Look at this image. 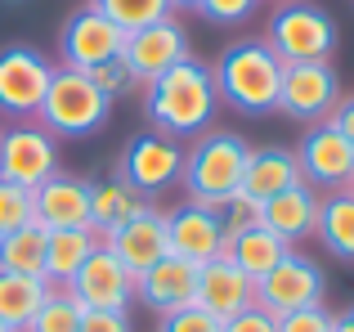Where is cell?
I'll use <instances>...</instances> for the list:
<instances>
[{
  "mask_svg": "<svg viewBox=\"0 0 354 332\" xmlns=\"http://www.w3.org/2000/svg\"><path fill=\"white\" fill-rule=\"evenodd\" d=\"M216 108H220L216 77H211V68L202 59H193V54L144 86L148 122H153V131L171 135V140H198L202 131H211Z\"/></svg>",
  "mask_w": 354,
  "mask_h": 332,
  "instance_id": "6da1fadb",
  "label": "cell"
},
{
  "mask_svg": "<svg viewBox=\"0 0 354 332\" xmlns=\"http://www.w3.org/2000/svg\"><path fill=\"white\" fill-rule=\"evenodd\" d=\"M220 104L242 117L278 113V86H283V59L265 41H234L211 68Z\"/></svg>",
  "mask_w": 354,
  "mask_h": 332,
  "instance_id": "7a4b0ae2",
  "label": "cell"
},
{
  "mask_svg": "<svg viewBox=\"0 0 354 332\" xmlns=\"http://www.w3.org/2000/svg\"><path fill=\"white\" fill-rule=\"evenodd\" d=\"M113 99L90 81V72L81 68H54L50 90H45L36 122L54 135V140H90L108 126Z\"/></svg>",
  "mask_w": 354,
  "mask_h": 332,
  "instance_id": "3957f363",
  "label": "cell"
},
{
  "mask_svg": "<svg viewBox=\"0 0 354 332\" xmlns=\"http://www.w3.org/2000/svg\"><path fill=\"white\" fill-rule=\"evenodd\" d=\"M247 140L234 131H202L193 149L184 153V175L180 184L189 189V202L198 207H220L242 189V171H247Z\"/></svg>",
  "mask_w": 354,
  "mask_h": 332,
  "instance_id": "277c9868",
  "label": "cell"
},
{
  "mask_svg": "<svg viewBox=\"0 0 354 332\" xmlns=\"http://www.w3.org/2000/svg\"><path fill=\"white\" fill-rule=\"evenodd\" d=\"M265 45L283 63H328L337 50V23L314 0H283L269 14Z\"/></svg>",
  "mask_w": 354,
  "mask_h": 332,
  "instance_id": "5b68a950",
  "label": "cell"
},
{
  "mask_svg": "<svg viewBox=\"0 0 354 332\" xmlns=\"http://www.w3.org/2000/svg\"><path fill=\"white\" fill-rule=\"evenodd\" d=\"M117 175L130 184V189H139L144 198L166 193L171 184H180V175H184L180 140H171V135H162V131L130 135L126 149H121V158H117Z\"/></svg>",
  "mask_w": 354,
  "mask_h": 332,
  "instance_id": "8992f818",
  "label": "cell"
},
{
  "mask_svg": "<svg viewBox=\"0 0 354 332\" xmlns=\"http://www.w3.org/2000/svg\"><path fill=\"white\" fill-rule=\"evenodd\" d=\"M50 175H59V140L36 117L0 131V180H14L23 189H41Z\"/></svg>",
  "mask_w": 354,
  "mask_h": 332,
  "instance_id": "52a82bcc",
  "label": "cell"
},
{
  "mask_svg": "<svg viewBox=\"0 0 354 332\" xmlns=\"http://www.w3.org/2000/svg\"><path fill=\"white\" fill-rule=\"evenodd\" d=\"M341 104V77L328 63H283V86H278V113L292 122L319 126Z\"/></svg>",
  "mask_w": 354,
  "mask_h": 332,
  "instance_id": "ba28073f",
  "label": "cell"
},
{
  "mask_svg": "<svg viewBox=\"0 0 354 332\" xmlns=\"http://www.w3.org/2000/svg\"><path fill=\"white\" fill-rule=\"evenodd\" d=\"M323 292H328V274L319 270V261L292 252L265 279H256V306L278 319V315H292V310H305V306H323Z\"/></svg>",
  "mask_w": 354,
  "mask_h": 332,
  "instance_id": "9c48e42d",
  "label": "cell"
},
{
  "mask_svg": "<svg viewBox=\"0 0 354 332\" xmlns=\"http://www.w3.org/2000/svg\"><path fill=\"white\" fill-rule=\"evenodd\" d=\"M54 63L45 59L32 45H5L0 50V113L14 117V122H27L36 117L45 90H50Z\"/></svg>",
  "mask_w": 354,
  "mask_h": 332,
  "instance_id": "30bf717a",
  "label": "cell"
},
{
  "mask_svg": "<svg viewBox=\"0 0 354 332\" xmlns=\"http://www.w3.org/2000/svg\"><path fill=\"white\" fill-rule=\"evenodd\" d=\"M292 153H296V166H301V180L310 184V189H328V193L350 189V180H354V144L341 140V131L332 122L310 126Z\"/></svg>",
  "mask_w": 354,
  "mask_h": 332,
  "instance_id": "8fae6325",
  "label": "cell"
},
{
  "mask_svg": "<svg viewBox=\"0 0 354 332\" xmlns=\"http://www.w3.org/2000/svg\"><path fill=\"white\" fill-rule=\"evenodd\" d=\"M68 288H72V297L81 301V310H117V315H130V306L139 301V279L108 252V247H99V252L81 265Z\"/></svg>",
  "mask_w": 354,
  "mask_h": 332,
  "instance_id": "7c38bea8",
  "label": "cell"
},
{
  "mask_svg": "<svg viewBox=\"0 0 354 332\" xmlns=\"http://www.w3.org/2000/svg\"><path fill=\"white\" fill-rule=\"evenodd\" d=\"M126 50V32L104 18L99 9H77V14L63 23L59 32V54H63V68H81V72H95L99 63L117 59Z\"/></svg>",
  "mask_w": 354,
  "mask_h": 332,
  "instance_id": "4fadbf2b",
  "label": "cell"
},
{
  "mask_svg": "<svg viewBox=\"0 0 354 332\" xmlns=\"http://www.w3.org/2000/svg\"><path fill=\"white\" fill-rule=\"evenodd\" d=\"M104 247L135 274V279L148 274L162 256H171V243H166V211H157V207L144 202L126 225H117L113 234H104Z\"/></svg>",
  "mask_w": 354,
  "mask_h": 332,
  "instance_id": "5bb4252c",
  "label": "cell"
},
{
  "mask_svg": "<svg viewBox=\"0 0 354 332\" xmlns=\"http://www.w3.org/2000/svg\"><path fill=\"white\" fill-rule=\"evenodd\" d=\"M121 59L130 63V72H135L139 86H148V81L162 77L166 68H175V63L189 59V32H184L175 18H162V23H153V27H139V32L126 36Z\"/></svg>",
  "mask_w": 354,
  "mask_h": 332,
  "instance_id": "9a60e30c",
  "label": "cell"
},
{
  "mask_svg": "<svg viewBox=\"0 0 354 332\" xmlns=\"http://www.w3.org/2000/svg\"><path fill=\"white\" fill-rule=\"evenodd\" d=\"M166 243H171V256L207 265V261H216V256H225V229H220V220H216L211 207L184 202V207L166 211Z\"/></svg>",
  "mask_w": 354,
  "mask_h": 332,
  "instance_id": "2e32d148",
  "label": "cell"
},
{
  "mask_svg": "<svg viewBox=\"0 0 354 332\" xmlns=\"http://www.w3.org/2000/svg\"><path fill=\"white\" fill-rule=\"evenodd\" d=\"M198 279H202V265L184 261V256H162L148 274H139V301L157 315L198 306Z\"/></svg>",
  "mask_w": 354,
  "mask_h": 332,
  "instance_id": "e0dca14e",
  "label": "cell"
},
{
  "mask_svg": "<svg viewBox=\"0 0 354 332\" xmlns=\"http://www.w3.org/2000/svg\"><path fill=\"white\" fill-rule=\"evenodd\" d=\"M36 193V225L41 229H86L90 225V180L59 171Z\"/></svg>",
  "mask_w": 354,
  "mask_h": 332,
  "instance_id": "ac0fdd59",
  "label": "cell"
},
{
  "mask_svg": "<svg viewBox=\"0 0 354 332\" xmlns=\"http://www.w3.org/2000/svg\"><path fill=\"white\" fill-rule=\"evenodd\" d=\"M319 189H310V184H292V189H283L278 198L260 202V225L269 229V234H278L287 247L292 243H305V238H314V229H319Z\"/></svg>",
  "mask_w": 354,
  "mask_h": 332,
  "instance_id": "d6986e66",
  "label": "cell"
},
{
  "mask_svg": "<svg viewBox=\"0 0 354 332\" xmlns=\"http://www.w3.org/2000/svg\"><path fill=\"white\" fill-rule=\"evenodd\" d=\"M256 301V283L247 279V274L238 270L229 256H216V261L202 265V279H198V306L207 310V315H216L220 324H229L234 315Z\"/></svg>",
  "mask_w": 354,
  "mask_h": 332,
  "instance_id": "ffe728a7",
  "label": "cell"
},
{
  "mask_svg": "<svg viewBox=\"0 0 354 332\" xmlns=\"http://www.w3.org/2000/svg\"><path fill=\"white\" fill-rule=\"evenodd\" d=\"M292 184H301V166H296L292 149H251L238 193H247L256 202H269L283 189H292Z\"/></svg>",
  "mask_w": 354,
  "mask_h": 332,
  "instance_id": "44dd1931",
  "label": "cell"
},
{
  "mask_svg": "<svg viewBox=\"0 0 354 332\" xmlns=\"http://www.w3.org/2000/svg\"><path fill=\"white\" fill-rule=\"evenodd\" d=\"M104 247L95 229H45V279L50 283H72L77 270Z\"/></svg>",
  "mask_w": 354,
  "mask_h": 332,
  "instance_id": "7402d4cb",
  "label": "cell"
},
{
  "mask_svg": "<svg viewBox=\"0 0 354 332\" xmlns=\"http://www.w3.org/2000/svg\"><path fill=\"white\" fill-rule=\"evenodd\" d=\"M144 193L130 189L121 175H108V180H95L90 184V229H95L99 238L113 234L117 225H126L130 216H135L139 207H144Z\"/></svg>",
  "mask_w": 354,
  "mask_h": 332,
  "instance_id": "603a6c76",
  "label": "cell"
},
{
  "mask_svg": "<svg viewBox=\"0 0 354 332\" xmlns=\"http://www.w3.org/2000/svg\"><path fill=\"white\" fill-rule=\"evenodd\" d=\"M225 256L238 265L242 274H247L251 283H256V279H265V274L274 270L283 256H292V247H287L278 234H269L265 225H251V229H242L234 243L225 247Z\"/></svg>",
  "mask_w": 354,
  "mask_h": 332,
  "instance_id": "cb8c5ba5",
  "label": "cell"
},
{
  "mask_svg": "<svg viewBox=\"0 0 354 332\" xmlns=\"http://www.w3.org/2000/svg\"><path fill=\"white\" fill-rule=\"evenodd\" d=\"M314 238L337 261H354V193L350 189H337L319 202V229H314Z\"/></svg>",
  "mask_w": 354,
  "mask_h": 332,
  "instance_id": "d4e9b609",
  "label": "cell"
},
{
  "mask_svg": "<svg viewBox=\"0 0 354 332\" xmlns=\"http://www.w3.org/2000/svg\"><path fill=\"white\" fill-rule=\"evenodd\" d=\"M50 297V279H27V274H0V324L23 332L41 301Z\"/></svg>",
  "mask_w": 354,
  "mask_h": 332,
  "instance_id": "484cf974",
  "label": "cell"
},
{
  "mask_svg": "<svg viewBox=\"0 0 354 332\" xmlns=\"http://www.w3.org/2000/svg\"><path fill=\"white\" fill-rule=\"evenodd\" d=\"M0 274H27V279H45V229L27 225L0 238Z\"/></svg>",
  "mask_w": 354,
  "mask_h": 332,
  "instance_id": "4316f807",
  "label": "cell"
},
{
  "mask_svg": "<svg viewBox=\"0 0 354 332\" xmlns=\"http://www.w3.org/2000/svg\"><path fill=\"white\" fill-rule=\"evenodd\" d=\"M81 301L72 297L68 283H50V297L41 301V310L32 315V324L23 332H81Z\"/></svg>",
  "mask_w": 354,
  "mask_h": 332,
  "instance_id": "83f0119b",
  "label": "cell"
},
{
  "mask_svg": "<svg viewBox=\"0 0 354 332\" xmlns=\"http://www.w3.org/2000/svg\"><path fill=\"white\" fill-rule=\"evenodd\" d=\"M90 9L113 18L126 36L139 32V27H153L162 18H171V0H90Z\"/></svg>",
  "mask_w": 354,
  "mask_h": 332,
  "instance_id": "f1b7e54d",
  "label": "cell"
},
{
  "mask_svg": "<svg viewBox=\"0 0 354 332\" xmlns=\"http://www.w3.org/2000/svg\"><path fill=\"white\" fill-rule=\"evenodd\" d=\"M36 225V193L14 180H0V238Z\"/></svg>",
  "mask_w": 354,
  "mask_h": 332,
  "instance_id": "f546056e",
  "label": "cell"
},
{
  "mask_svg": "<svg viewBox=\"0 0 354 332\" xmlns=\"http://www.w3.org/2000/svg\"><path fill=\"white\" fill-rule=\"evenodd\" d=\"M211 211H216L220 229H225V247L234 243L242 229L260 225V202H256V198H247V193H234V198H225L220 207H211Z\"/></svg>",
  "mask_w": 354,
  "mask_h": 332,
  "instance_id": "4dcf8cb0",
  "label": "cell"
},
{
  "mask_svg": "<svg viewBox=\"0 0 354 332\" xmlns=\"http://www.w3.org/2000/svg\"><path fill=\"white\" fill-rule=\"evenodd\" d=\"M90 81H95V86L104 90V95L113 99V104H117V99H130V95L139 90L135 72H130V63L121 59V54H117V59H108V63H99V68L90 72Z\"/></svg>",
  "mask_w": 354,
  "mask_h": 332,
  "instance_id": "1f68e13d",
  "label": "cell"
},
{
  "mask_svg": "<svg viewBox=\"0 0 354 332\" xmlns=\"http://www.w3.org/2000/svg\"><path fill=\"white\" fill-rule=\"evenodd\" d=\"M157 332H225L216 315H207L202 306H184V310H171V315H162V324Z\"/></svg>",
  "mask_w": 354,
  "mask_h": 332,
  "instance_id": "d6a6232c",
  "label": "cell"
},
{
  "mask_svg": "<svg viewBox=\"0 0 354 332\" xmlns=\"http://www.w3.org/2000/svg\"><path fill=\"white\" fill-rule=\"evenodd\" d=\"M256 5H260V0H202V9H198V14L207 18V23L238 27V23H247V18L256 14Z\"/></svg>",
  "mask_w": 354,
  "mask_h": 332,
  "instance_id": "836d02e7",
  "label": "cell"
},
{
  "mask_svg": "<svg viewBox=\"0 0 354 332\" xmlns=\"http://www.w3.org/2000/svg\"><path fill=\"white\" fill-rule=\"evenodd\" d=\"M332 319L323 306H305V310H292V315H278V332H332Z\"/></svg>",
  "mask_w": 354,
  "mask_h": 332,
  "instance_id": "e575fe53",
  "label": "cell"
},
{
  "mask_svg": "<svg viewBox=\"0 0 354 332\" xmlns=\"http://www.w3.org/2000/svg\"><path fill=\"white\" fill-rule=\"evenodd\" d=\"M225 332H278V319L269 315V310H260L256 301H251L242 315H234V319L225 324Z\"/></svg>",
  "mask_w": 354,
  "mask_h": 332,
  "instance_id": "d590c367",
  "label": "cell"
},
{
  "mask_svg": "<svg viewBox=\"0 0 354 332\" xmlns=\"http://www.w3.org/2000/svg\"><path fill=\"white\" fill-rule=\"evenodd\" d=\"M81 332H135V328H130V315H117V310H86Z\"/></svg>",
  "mask_w": 354,
  "mask_h": 332,
  "instance_id": "8d00e7d4",
  "label": "cell"
},
{
  "mask_svg": "<svg viewBox=\"0 0 354 332\" xmlns=\"http://www.w3.org/2000/svg\"><path fill=\"white\" fill-rule=\"evenodd\" d=\"M328 122L341 131V140H346V144H354V95H350V99H341V104L332 108Z\"/></svg>",
  "mask_w": 354,
  "mask_h": 332,
  "instance_id": "74e56055",
  "label": "cell"
},
{
  "mask_svg": "<svg viewBox=\"0 0 354 332\" xmlns=\"http://www.w3.org/2000/svg\"><path fill=\"white\" fill-rule=\"evenodd\" d=\"M332 332H354V306H350V310H341V315L332 319Z\"/></svg>",
  "mask_w": 354,
  "mask_h": 332,
  "instance_id": "f35d334b",
  "label": "cell"
},
{
  "mask_svg": "<svg viewBox=\"0 0 354 332\" xmlns=\"http://www.w3.org/2000/svg\"><path fill=\"white\" fill-rule=\"evenodd\" d=\"M175 9H202V0H171V14Z\"/></svg>",
  "mask_w": 354,
  "mask_h": 332,
  "instance_id": "ab89813d",
  "label": "cell"
},
{
  "mask_svg": "<svg viewBox=\"0 0 354 332\" xmlns=\"http://www.w3.org/2000/svg\"><path fill=\"white\" fill-rule=\"evenodd\" d=\"M0 332H18V328H9V324H0Z\"/></svg>",
  "mask_w": 354,
  "mask_h": 332,
  "instance_id": "60d3db41",
  "label": "cell"
},
{
  "mask_svg": "<svg viewBox=\"0 0 354 332\" xmlns=\"http://www.w3.org/2000/svg\"><path fill=\"white\" fill-rule=\"evenodd\" d=\"M5 5H23V0H5Z\"/></svg>",
  "mask_w": 354,
  "mask_h": 332,
  "instance_id": "b9f144b4",
  "label": "cell"
},
{
  "mask_svg": "<svg viewBox=\"0 0 354 332\" xmlns=\"http://www.w3.org/2000/svg\"><path fill=\"white\" fill-rule=\"evenodd\" d=\"M350 193H354V180H350Z\"/></svg>",
  "mask_w": 354,
  "mask_h": 332,
  "instance_id": "7bdbcfd3",
  "label": "cell"
}]
</instances>
